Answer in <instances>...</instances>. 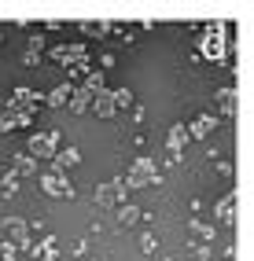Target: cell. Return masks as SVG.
<instances>
[{"mask_svg": "<svg viewBox=\"0 0 254 261\" xmlns=\"http://www.w3.org/2000/svg\"><path fill=\"white\" fill-rule=\"evenodd\" d=\"M70 92H74V85H56V89L44 96V103L48 107H66V103H70Z\"/></svg>", "mask_w": 254, "mask_h": 261, "instance_id": "cell-16", "label": "cell"}, {"mask_svg": "<svg viewBox=\"0 0 254 261\" xmlns=\"http://www.w3.org/2000/svg\"><path fill=\"white\" fill-rule=\"evenodd\" d=\"M125 188H147V184H159V169L151 159H137L129 169H125Z\"/></svg>", "mask_w": 254, "mask_h": 261, "instance_id": "cell-1", "label": "cell"}, {"mask_svg": "<svg viewBox=\"0 0 254 261\" xmlns=\"http://www.w3.org/2000/svg\"><path fill=\"white\" fill-rule=\"evenodd\" d=\"M192 239H199V243H202V239H214V228H207V224L195 221V224H192Z\"/></svg>", "mask_w": 254, "mask_h": 261, "instance_id": "cell-20", "label": "cell"}, {"mask_svg": "<svg viewBox=\"0 0 254 261\" xmlns=\"http://www.w3.org/2000/svg\"><path fill=\"white\" fill-rule=\"evenodd\" d=\"M41 191H44V195H52V199H74V184H70V177H66L63 169L41 173Z\"/></svg>", "mask_w": 254, "mask_h": 261, "instance_id": "cell-2", "label": "cell"}, {"mask_svg": "<svg viewBox=\"0 0 254 261\" xmlns=\"http://www.w3.org/2000/svg\"><path fill=\"white\" fill-rule=\"evenodd\" d=\"M52 59L66 63V66H81V63H89V51H85V44H59V48H52Z\"/></svg>", "mask_w": 254, "mask_h": 261, "instance_id": "cell-5", "label": "cell"}, {"mask_svg": "<svg viewBox=\"0 0 254 261\" xmlns=\"http://www.w3.org/2000/svg\"><path fill=\"white\" fill-rule=\"evenodd\" d=\"M30 121H33V114L8 107L4 114H0V133H19V129H26V125H30Z\"/></svg>", "mask_w": 254, "mask_h": 261, "instance_id": "cell-8", "label": "cell"}, {"mask_svg": "<svg viewBox=\"0 0 254 261\" xmlns=\"http://www.w3.org/2000/svg\"><path fill=\"white\" fill-rule=\"evenodd\" d=\"M184 144H188V129H184V125H173V129H169V136H166V159H169V162H181Z\"/></svg>", "mask_w": 254, "mask_h": 261, "instance_id": "cell-6", "label": "cell"}, {"mask_svg": "<svg viewBox=\"0 0 254 261\" xmlns=\"http://www.w3.org/2000/svg\"><path fill=\"white\" fill-rule=\"evenodd\" d=\"M59 151V133L56 129H48V133H33L30 136V159L37 162V159H52V154Z\"/></svg>", "mask_w": 254, "mask_h": 261, "instance_id": "cell-3", "label": "cell"}, {"mask_svg": "<svg viewBox=\"0 0 254 261\" xmlns=\"http://www.w3.org/2000/svg\"><path fill=\"white\" fill-rule=\"evenodd\" d=\"M217 221H221V224H232L236 221V195H232V191L217 202Z\"/></svg>", "mask_w": 254, "mask_h": 261, "instance_id": "cell-17", "label": "cell"}, {"mask_svg": "<svg viewBox=\"0 0 254 261\" xmlns=\"http://www.w3.org/2000/svg\"><path fill=\"white\" fill-rule=\"evenodd\" d=\"M8 173H11V177H19V180H22V177H33V173H37V162H33L26 151H19V154H11Z\"/></svg>", "mask_w": 254, "mask_h": 261, "instance_id": "cell-9", "label": "cell"}, {"mask_svg": "<svg viewBox=\"0 0 254 261\" xmlns=\"http://www.w3.org/2000/svg\"><path fill=\"white\" fill-rule=\"evenodd\" d=\"M26 221H4V239L11 243V247H22L26 243Z\"/></svg>", "mask_w": 254, "mask_h": 261, "instance_id": "cell-13", "label": "cell"}, {"mask_svg": "<svg viewBox=\"0 0 254 261\" xmlns=\"http://www.w3.org/2000/svg\"><path fill=\"white\" fill-rule=\"evenodd\" d=\"M0 41H4V33H0Z\"/></svg>", "mask_w": 254, "mask_h": 261, "instance_id": "cell-24", "label": "cell"}, {"mask_svg": "<svg viewBox=\"0 0 254 261\" xmlns=\"http://www.w3.org/2000/svg\"><path fill=\"white\" fill-rule=\"evenodd\" d=\"M202 59H225V37H214V33H207V37H202Z\"/></svg>", "mask_w": 254, "mask_h": 261, "instance_id": "cell-12", "label": "cell"}, {"mask_svg": "<svg viewBox=\"0 0 254 261\" xmlns=\"http://www.w3.org/2000/svg\"><path fill=\"white\" fill-rule=\"evenodd\" d=\"M89 111H96V118H114V114H118L114 96H111L107 89H99V92L92 96V107H89Z\"/></svg>", "mask_w": 254, "mask_h": 261, "instance_id": "cell-10", "label": "cell"}, {"mask_svg": "<svg viewBox=\"0 0 254 261\" xmlns=\"http://www.w3.org/2000/svg\"><path fill=\"white\" fill-rule=\"evenodd\" d=\"M96 202L104 206V210H118V206L125 202V184H122V180L99 184V188H96Z\"/></svg>", "mask_w": 254, "mask_h": 261, "instance_id": "cell-4", "label": "cell"}, {"mask_svg": "<svg viewBox=\"0 0 254 261\" xmlns=\"http://www.w3.org/2000/svg\"><path fill=\"white\" fill-rule=\"evenodd\" d=\"M214 96H217V107H221V114L232 118V114H236V89H232V85H225V89H217Z\"/></svg>", "mask_w": 254, "mask_h": 261, "instance_id": "cell-15", "label": "cell"}, {"mask_svg": "<svg viewBox=\"0 0 254 261\" xmlns=\"http://www.w3.org/2000/svg\"><path fill=\"white\" fill-rule=\"evenodd\" d=\"M214 129H217V114H199L188 125V136H192V140H202V136H210Z\"/></svg>", "mask_w": 254, "mask_h": 261, "instance_id": "cell-11", "label": "cell"}, {"mask_svg": "<svg viewBox=\"0 0 254 261\" xmlns=\"http://www.w3.org/2000/svg\"><path fill=\"white\" fill-rule=\"evenodd\" d=\"M41 44H44V37H41V33H33V37H30V48H26V51H41Z\"/></svg>", "mask_w": 254, "mask_h": 261, "instance_id": "cell-23", "label": "cell"}, {"mask_svg": "<svg viewBox=\"0 0 254 261\" xmlns=\"http://www.w3.org/2000/svg\"><path fill=\"white\" fill-rule=\"evenodd\" d=\"M15 188H19V177L4 173V180H0V191H4V195H15Z\"/></svg>", "mask_w": 254, "mask_h": 261, "instance_id": "cell-21", "label": "cell"}, {"mask_svg": "<svg viewBox=\"0 0 254 261\" xmlns=\"http://www.w3.org/2000/svg\"><path fill=\"white\" fill-rule=\"evenodd\" d=\"M111 96H114V107H118V111H122V107H129V103H133V92H129V89H114Z\"/></svg>", "mask_w": 254, "mask_h": 261, "instance_id": "cell-19", "label": "cell"}, {"mask_svg": "<svg viewBox=\"0 0 254 261\" xmlns=\"http://www.w3.org/2000/svg\"><path fill=\"white\" fill-rule=\"evenodd\" d=\"M155 247H159V243H155V236H144V239H140V250H144V254H151Z\"/></svg>", "mask_w": 254, "mask_h": 261, "instance_id": "cell-22", "label": "cell"}, {"mask_svg": "<svg viewBox=\"0 0 254 261\" xmlns=\"http://www.w3.org/2000/svg\"><path fill=\"white\" fill-rule=\"evenodd\" d=\"M11 107H15V111H26V114H33V111L41 107V96L33 92V89H26V85H19V89L11 92Z\"/></svg>", "mask_w": 254, "mask_h": 261, "instance_id": "cell-7", "label": "cell"}, {"mask_svg": "<svg viewBox=\"0 0 254 261\" xmlns=\"http://www.w3.org/2000/svg\"><path fill=\"white\" fill-rule=\"evenodd\" d=\"M52 159H56V166H52V169H63V173H66V166H78V159H81V154H78L74 147H66V151H56Z\"/></svg>", "mask_w": 254, "mask_h": 261, "instance_id": "cell-18", "label": "cell"}, {"mask_svg": "<svg viewBox=\"0 0 254 261\" xmlns=\"http://www.w3.org/2000/svg\"><path fill=\"white\" fill-rule=\"evenodd\" d=\"M137 221H140V210H137V206L122 202V206H118V210H114V224H118V228H133V224H137Z\"/></svg>", "mask_w": 254, "mask_h": 261, "instance_id": "cell-14", "label": "cell"}]
</instances>
